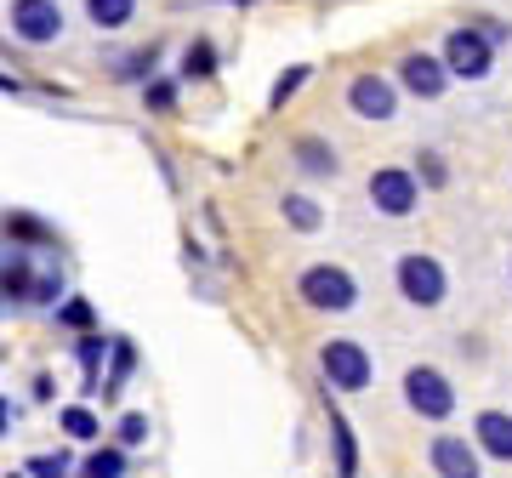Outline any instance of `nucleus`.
Segmentation results:
<instances>
[{"label": "nucleus", "mask_w": 512, "mask_h": 478, "mask_svg": "<svg viewBox=\"0 0 512 478\" xmlns=\"http://www.w3.org/2000/svg\"><path fill=\"white\" fill-rule=\"evenodd\" d=\"M296 296H302V308H313V313H353L359 308V279H353L342 262H308V268L296 274Z\"/></svg>", "instance_id": "obj_1"}, {"label": "nucleus", "mask_w": 512, "mask_h": 478, "mask_svg": "<svg viewBox=\"0 0 512 478\" xmlns=\"http://www.w3.org/2000/svg\"><path fill=\"white\" fill-rule=\"evenodd\" d=\"M393 285H399V296L421 313L444 308V296H450V274H444V262L433 257V251H404V257L393 262Z\"/></svg>", "instance_id": "obj_2"}, {"label": "nucleus", "mask_w": 512, "mask_h": 478, "mask_svg": "<svg viewBox=\"0 0 512 478\" xmlns=\"http://www.w3.org/2000/svg\"><path fill=\"white\" fill-rule=\"evenodd\" d=\"M319 376H325V393H365L376 382V359L365 353V342L330 336L325 348H319Z\"/></svg>", "instance_id": "obj_3"}, {"label": "nucleus", "mask_w": 512, "mask_h": 478, "mask_svg": "<svg viewBox=\"0 0 512 478\" xmlns=\"http://www.w3.org/2000/svg\"><path fill=\"white\" fill-rule=\"evenodd\" d=\"M439 57H444V69H450V80H467V86L490 80V69H495V46L478 35V23H456L439 40Z\"/></svg>", "instance_id": "obj_4"}, {"label": "nucleus", "mask_w": 512, "mask_h": 478, "mask_svg": "<svg viewBox=\"0 0 512 478\" xmlns=\"http://www.w3.org/2000/svg\"><path fill=\"white\" fill-rule=\"evenodd\" d=\"M404 405L416 410L421 422H450L456 416V382L439 365H410L404 370Z\"/></svg>", "instance_id": "obj_5"}, {"label": "nucleus", "mask_w": 512, "mask_h": 478, "mask_svg": "<svg viewBox=\"0 0 512 478\" xmlns=\"http://www.w3.org/2000/svg\"><path fill=\"white\" fill-rule=\"evenodd\" d=\"M370 205H376V217H416V205H421V177L410 166H376L370 171V183H365Z\"/></svg>", "instance_id": "obj_6"}, {"label": "nucleus", "mask_w": 512, "mask_h": 478, "mask_svg": "<svg viewBox=\"0 0 512 478\" xmlns=\"http://www.w3.org/2000/svg\"><path fill=\"white\" fill-rule=\"evenodd\" d=\"M348 109L365 120V126H387L393 114H399V80H387V74L365 69L348 80Z\"/></svg>", "instance_id": "obj_7"}, {"label": "nucleus", "mask_w": 512, "mask_h": 478, "mask_svg": "<svg viewBox=\"0 0 512 478\" xmlns=\"http://www.w3.org/2000/svg\"><path fill=\"white\" fill-rule=\"evenodd\" d=\"M6 29H12L18 40H29V46H52V40L69 29V18H63V6H57V0H12Z\"/></svg>", "instance_id": "obj_8"}, {"label": "nucleus", "mask_w": 512, "mask_h": 478, "mask_svg": "<svg viewBox=\"0 0 512 478\" xmlns=\"http://www.w3.org/2000/svg\"><path fill=\"white\" fill-rule=\"evenodd\" d=\"M393 80H399V92L421 97V103H439V97L450 92V69H444L439 52H404Z\"/></svg>", "instance_id": "obj_9"}, {"label": "nucleus", "mask_w": 512, "mask_h": 478, "mask_svg": "<svg viewBox=\"0 0 512 478\" xmlns=\"http://www.w3.org/2000/svg\"><path fill=\"white\" fill-rule=\"evenodd\" d=\"M427 467H433V478H484L478 444L461 439V433H433V444H427Z\"/></svg>", "instance_id": "obj_10"}, {"label": "nucleus", "mask_w": 512, "mask_h": 478, "mask_svg": "<svg viewBox=\"0 0 512 478\" xmlns=\"http://www.w3.org/2000/svg\"><path fill=\"white\" fill-rule=\"evenodd\" d=\"M291 166L302 171L308 183H336L342 154H336V143H330V137H319V131H302V137H291Z\"/></svg>", "instance_id": "obj_11"}, {"label": "nucleus", "mask_w": 512, "mask_h": 478, "mask_svg": "<svg viewBox=\"0 0 512 478\" xmlns=\"http://www.w3.org/2000/svg\"><path fill=\"white\" fill-rule=\"evenodd\" d=\"M473 444H478V456L507 461L512 467V410H478L473 416Z\"/></svg>", "instance_id": "obj_12"}, {"label": "nucleus", "mask_w": 512, "mask_h": 478, "mask_svg": "<svg viewBox=\"0 0 512 478\" xmlns=\"http://www.w3.org/2000/svg\"><path fill=\"white\" fill-rule=\"evenodd\" d=\"M35 279H40L35 257L12 245V251L0 257V302H35Z\"/></svg>", "instance_id": "obj_13"}, {"label": "nucleus", "mask_w": 512, "mask_h": 478, "mask_svg": "<svg viewBox=\"0 0 512 478\" xmlns=\"http://www.w3.org/2000/svg\"><path fill=\"white\" fill-rule=\"evenodd\" d=\"M0 234H6V245H18V251H52L57 245V228L40 222L35 211H6L0 217Z\"/></svg>", "instance_id": "obj_14"}, {"label": "nucleus", "mask_w": 512, "mask_h": 478, "mask_svg": "<svg viewBox=\"0 0 512 478\" xmlns=\"http://www.w3.org/2000/svg\"><path fill=\"white\" fill-rule=\"evenodd\" d=\"M109 348H114V336H103V331H80V336H74V359H80V376H86V399H97V393H103V365H109Z\"/></svg>", "instance_id": "obj_15"}, {"label": "nucleus", "mask_w": 512, "mask_h": 478, "mask_svg": "<svg viewBox=\"0 0 512 478\" xmlns=\"http://www.w3.org/2000/svg\"><path fill=\"white\" fill-rule=\"evenodd\" d=\"M103 63H109V80H120V86H143V80H154L160 40H148V46H137V52H109Z\"/></svg>", "instance_id": "obj_16"}, {"label": "nucleus", "mask_w": 512, "mask_h": 478, "mask_svg": "<svg viewBox=\"0 0 512 478\" xmlns=\"http://www.w3.org/2000/svg\"><path fill=\"white\" fill-rule=\"evenodd\" d=\"M325 410H330V450H336V478H359V439H353V427H348V416L325 399Z\"/></svg>", "instance_id": "obj_17"}, {"label": "nucleus", "mask_w": 512, "mask_h": 478, "mask_svg": "<svg viewBox=\"0 0 512 478\" xmlns=\"http://www.w3.org/2000/svg\"><path fill=\"white\" fill-rule=\"evenodd\" d=\"M131 473V450L126 444H97L92 456L80 461V473L74 478H126Z\"/></svg>", "instance_id": "obj_18"}, {"label": "nucleus", "mask_w": 512, "mask_h": 478, "mask_svg": "<svg viewBox=\"0 0 512 478\" xmlns=\"http://www.w3.org/2000/svg\"><path fill=\"white\" fill-rule=\"evenodd\" d=\"M131 370H137V348H131L126 336H114V348H109V370H103V399H120V393H126Z\"/></svg>", "instance_id": "obj_19"}, {"label": "nucleus", "mask_w": 512, "mask_h": 478, "mask_svg": "<svg viewBox=\"0 0 512 478\" xmlns=\"http://www.w3.org/2000/svg\"><path fill=\"white\" fill-rule=\"evenodd\" d=\"M279 217L291 222L296 234H319V228H325V205L308 200V194H285V200H279Z\"/></svg>", "instance_id": "obj_20"}, {"label": "nucleus", "mask_w": 512, "mask_h": 478, "mask_svg": "<svg viewBox=\"0 0 512 478\" xmlns=\"http://www.w3.org/2000/svg\"><path fill=\"white\" fill-rule=\"evenodd\" d=\"M86 18H92V29L114 35V29H126L137 18V0H86Z\"/></svg>", "instance_id": "obj_21"}, {"label": "nucleus", "mask_w": 512, "mask_h": 478, "mask_svg": "<svg viewBox=\"0 0 512 478\" xmlns=\"http://www.w3.org/2000/svg\"><path fill=\"white\" fill-rule=\"evenodd\" d=\"M217 74V46L205 35L188 40V52H183V69H177V80H211Z\"/></svg>", "instance_id": "obj_22"}, {"label": "nucleus", "mask_w": 512, "mask_h": 478, "mask_svg": "<svg viewBox=\"0 0 512 478\" xmlns=\"http://www.w3.org/2000/svg\"><path fill=\"white\" fill-rule=\"evenodd\" d=\"M52 313H57V325H63V331H74V336H80V331H97V308L86 302V296H63Z\"/></svg>", "instance_id": "obj_23"}, {"label": "nucleus", "mask_w": 512, "mask_h": 478, "mask_svg": "<svg viewBox=\"0 0 512 478\" xmlns=\"http://www.w3.org/2000/svg\"><path fill=\"white\" fill-rule=\"evenodd\" d=\"M57 422H63V433H69L74 444H97V439H103V422H97L86 405H69L63 416H57Z\"/></svg>", "instance_id": "obj_24"}, {"label": "nucleus", "mask_w": 512, "mask_h": 478, "mask_svg": "<svg viewBox=\"0 0 512 478\" xmlns=\"http://www.w3.org/2000/svg\"><path fill=\"white\" fill-rule=\"evenodd\" d=\"M308 80H313V69H308V63H291V69H285V74L274 80V92H268V114H279V109H285V103H291V97L302 92Z\"/></svg>", "instance_id": "obj_25"}, {"label": "nucleus", "mask_w": 512, "mask_h": 478, "mask_svg": "<svg viewBox=\"0 0 512 478\" xmlns=\"http://www.w3.org/2000/svg\"><path fill=\"white\" fill-rule=\"evenodd\" d=\"M177 86H183L177 74H154V80H143V103L154 114H171L177 109Z\"/></svg>", "instance_id": "obj_26"}, {"label": "nucleus", "mask_w": 512, "mask_h": 478, "mask_svg": "<svg viewBox=\"0 0 512 478\" xmlns=\"http://www.w3.org/2000/svg\"><path fill=\"white\" fill-rule=\"evenodd\" d=\"M410 171L421 177V188H444V183H450V166H444V154H439V148H421V154H416V166H410Z\"/></svg>", "instance_id": "obj_27"}, {"label": "nucleus", "mask_w": 512, "mask_h": 478, "mask_svg": "<svg viewBox=\"0 0 512 478\" xmlns=\"http://www.w3.org/2000/svg\"><path fill=\"white\" fill-rule=\"evenodd\" d=\"M23 473L29 478H74V461H69V450H52V456H29Z\"/></svg>", "instance_id": "obj_28"}, {"label": "nucleus", "mask_w": 512, "mask_h": 478, "mask_svg": "<svg viewBox=\"0 0 512 478\" xmlns=\"http://www.w3.org/2000/svg\"><path fill=\"white\" fill-rule=\"evenodd\" d=\"M114 444H126V450L148 444V416H143V410H126V416L114 422Z\"/></svg>", "instance_id": "obj_29"}, {"label": "nucleus", "mask_w": 512, "mask_h": 478, "mask_svg": "<svg viewBox=\"0 0 512 478\" xmlns=\"http://www.w3.org/2000/svg\"><path fill=\"white\" fill-rule=\"evenodd\" d=\"M63 302V274L57 268H40V279H35V308H57Z\"/></svg>", "instance_id": "obj_30"}, {"label": "nucleus", "mask_w": 512, "mask_h": 478, "mask_svg": "<svg viewBox=\"0 0 512 478\" xmlns=\"http://www.w3.org/2000/svg\"><path fill=\"white\" fill-rule=\"evenodd\" d=\"M478 23V35L490 40L495 52H501V46H512V23H501V18H473Z\"/></svg>", "instance_id": "obj_31"}, {"label": "nucleus", "mask_w": 512, "mask_h": 478, "mask_svg": "<svg viewBox=\"0 0 512 478\" xmlns=\"http://www.w3.org/2000/svg\"><path fill=\"white\" fill-rule=\"evenodd\" d=\"M12 416H18V410H12V399H6V393H0V439L12 433Z\"/></svg>", "instance_id": "obj_32"}, {"label": "nucleus", "mask_w": 512, "mask_h": 478, "mask_svg": "<svg viewBox=\"0 0 512 478\" xmlns=\"http://www.w3.org/2000/svg\"><path fill=\"white\" fill-rule=\"evenodd\" d=\"M0 92H23V80H12V74L0 69Z\"/></svg>", "instance_id": "obj_33"}, {"label": "nucleus", "mask_w": 512, "mask_h": 478, "mask_svg": "<svg viewBox=\"0 0 512 478\" xmlns=\"http://www.w3.org/2000/svg\"><path fill=\"white\" fill-rule=\"evenodd\" d=\"M222 6H239V12H245V6H256V0H222Z\"/></svg>", "instance_id": "obj_34"}, {"label": "nucleus", "mask_w": 512, "mask_h": 478, "mask_svg": "<svg viewBox=\"0 0 512 478\" xmlns=\"http://www.w3.org/2000/svg\"><path fill=\"white\" fill-rule=\"evenodd\" d=\"M6 478H29V473H6Z\"/></svg>", "instance_id": "obj_35"}, {"label": "nucleus", "mask_w": 512, "mask_h": 478, "mask_svg": "<svg viewBox=\"0 0 512 478\" xmlns=\"http://www.w3.org/2000/svg\"><path fill=\"white\" fill-rule=\"evenodd\" d=\"M507 274H512V268H507Z\"/></svg>", "instance_id": "obj_36"}]
</instances>
